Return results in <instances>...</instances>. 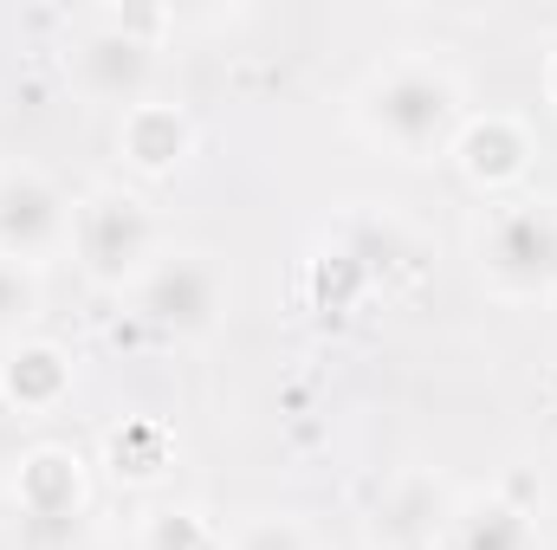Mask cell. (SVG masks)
<instances>
[{"mask_svg":"<svg viewBox=\"0 0 557 550\" xmlns=\"http://www.w3.org/2000/svg\"><path fill=\"white\" fill-rule=\"evenodd\" d=\"M72 72H78L85 98L137 111V104H149V85H156V39L143 33V20H131V13H104L98 26L78 33Z\"/></svg>","mask_w":557,"mask_h":550,"instance_id":"cell-5","label":"cell"},{"mask_svg":"<svg viewBox=\"0 0 557 550\" xmlns=\"http://www.w3.org/2000/svg\"><path fill=\"white\" fill-rule=\"evenodd\" d=\"M0 396L13 402V409H59L65 396H72V357L59 350V343H20L7 363H0Z\"/></svg>","mask_w":557,"mask_h":550,"instance_id":"cell-11","label":"cell"},{"mask_svg":"<svg viewBox=\"0 0 557 550\" xmlns=\"http://www.w3.org/2000/svg\"><path fill=\"white\" fill-rule=\"evenodd\" d=\"M72 253L91 285H137L156 266V214L124 188H98L91 201H78Z\"/></svg>","mask_w":557,"mask_h":550,"instance_id":"cell-3","label":"cell"},{"mask_svg":"<svg viewBox=\"0 0 557 550\" xmlns=\"http://www.w3.org/2000/svg\"><path fill=\"white\" fill-rule=\"evenodd\" d=\"M480 273L506 298L557 291V208L552 201H506L480 227Z\"/></svg>","mask_w":557,"mask_h":550,"instance_id":"cell-2","label":"cell"},{"mask_svg":"<svg viewBox=\"0 0 557 550\" xmlns=\"http://www.w3.org/2000/svg\"><path fill=\"white\" fill-rule=\"evenodd\" d=\"M117 149H124V162L143 168V175H169V168L195 149V124H188L175 104H137V111H124V124H117Z\"/></svg>","mask_w":557,"mask_h":550,"instance_id":"cell-10","label":"cell"},{"mask_svg":"<svg viewBox=\"0 0 557 550\" xmlns=\"http://www.w3.org/2000/svg\"><path fill=\"white\" fill-rule=\"evenodd\" d=\"M72 221L78 208L65 201V188L46 168H0V253L33 266L59 247H72Z\"/></svg>","mask_w":557,"mask_h":550,"instance_id":"cell-6","label":"cell"},{"mask_svg":"<svg viewBox=\"0 0 557 550\" xmlns=\"http://www.w3.org/2000/svg\"><path fill=\"white\" fill-rule=\"evenodd\" d=\"M357 130L396 155H441L454 149L460 124H467V98H460V78L434 59H389L383 72L363 78L357 91Z\"/></svg>","mask_w":557,"mask_h":550,"instance_id":"cell-1","label":"cell"},{"mask_svg":"<svg viewBox=\"0 0 557 550\" xmlns=\"http://www.w3.org/2000/svg\"><path fill=\"white\" fill-rule=\"evenodd\" d=\"M124 550H227V538L201 512H149Z\"/></svg>","mask_w":557,"mask_h":550,"instance_id":"cell-12","label":"cell"},{"mask_svg":"<svg viewBox=\"0 0 557 550\" xmlns=\"http://www.w3.org/2000/svg\"><path fill=\"white\" fill-rule=\"evenodd\" d=\"M545 91H552V104H557V52L545 59Z\"/></svg>","mask_w":557,"mask_h":550,"instance_id":"cell-16","label":"cell"},{"mask_svg":"<svg viewBox=\"0 0 557 550\" xmlns=\"http://www.w3.org/2000/svg\"><path fill=\"white\" fill-rule=\"evenodd\" d=\"M13 505L26 538H65L85 512V460L72 447H33L13 473Z\"/></svg>","mask_w":557,"mask_h":550,"instance_id":"cell-7","label":"cell"},{"mask_svg":"<svg viewBox=\"0 0 557 550\" xmlns=\"http://www.w3.org/2000/svg\"><path fill=\"white\" fill-rule=\"evenodd\" d=\"M227 311V278L208 253H156L137 278V317L156 337H208Z\"/></svg>","mask_w":557,"mask_h":550,"instance_id":"cell-4","label":"cell"},{"mask_svg":"<svg viewBox=\"0 0 557 550\" xmlns=\"http://www.w3.org/2000/svg\"><path fill=\"white\" fill-rule=\"evenodd\" d=\"M111 466H117V479H156L169 466V434L156 421H124L111 434Z\"/></svg>","mask_w":557,"mask_h":550,"instance_id":"cell-13","label":"cell"},{"mask_svg":"<svg viewBox=\"0 0 557 550\" xmlns=\"http://www.w3.org/2000/svg\"><path fill=\"white\" fill-rule=\"evenodd\" d=\"M227 550H318V538H311V525H298V518H247V525L227 538Z\"/></svg>","mask_w":557,"mask_h":550,"instance_id":"cell-15","label":"cell"},{"mask_svg":"<svg viewBox=\"0 0 557 550\" xmlns=\"http://www.w3.org/2000/svg\"><path fill=\"white\" fill-rule=\"evenodd\" d=\"M454 155H460L467 182H480V188H506V182L525 175V162H532V137H525L519 117L486 111V117H467V124H460Z\"/></svg>","mask_w":557,"mask_h":550,"instance_id":"cell-8","label":"cell"},{"mask_svg":"<svg viewBox=\"0 0 557 550\" xmlns=\"http://www.w3.org/2000/svg\"><path fill=\"white\" fill-rule=\"evenodd\" d=\"M33 311H39V278H33V266H20V260L0 253V337H20L33 324Z\"/></svg>","mask_w":557,"mask_h":550,"instance_id":"cell-14","label":"cell"},{"mask_svg":"<svg viewBox=\"0 0 557 550\" xmlns=\"http://www.w3.org/2000/svg\"><path fill=\"white\" fill-rule=\"evenodd\" d=\"M447 550H539V525L525 505L480 492L447 512Z\"/></svg>","mask_w":557,"mask_h":550,"instance_id":"cell-9","label":"cell"}]
</instances>
